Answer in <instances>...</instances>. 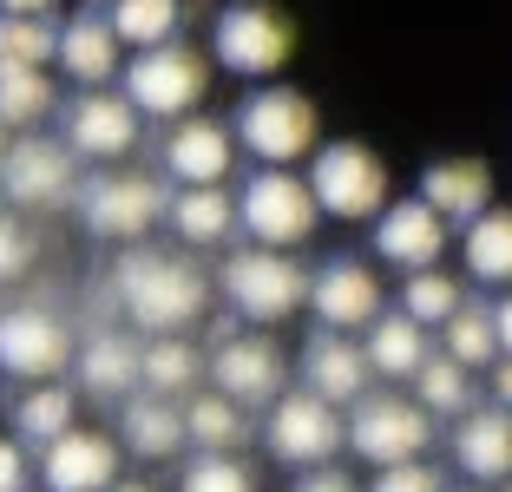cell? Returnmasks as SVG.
Here are the masks:
<instances>
[{
	"instance_id": "obj_1",
	"label": "cell",
	"mask_w": 512,
	"mask_h": 492,
	"mask_svg": "<svg viewBox=\"0 0 512 492\" xmlns=\"http://www.w3.org/2000/svg\"><path fill=\"white\" fill-rule=\"evenodd\" d=\"M112 296H119V309L158 342V335H184L191 322H204V309H211V276H204L191 256L132 243V250L112 263Z\"/></svg>"
},
{
	"instance_id": "obj_2",
	"label": "cell",
	"mask_w": 512,
	"mask_h": 492,
	"mask_svg": "<svg viewBox=\"0 0 512 492\" xmlns=\"http://www.w3.org/2000/svg\"><path fill=\"white\" fill-rule=\"evenodd\" d=\"M204 92H211V60H204L197 46H184V40L151 46V53L125 60V99H132L138 119L184 125V119H197Z\"/></svg>"
},
{
	"instance_id": "obj_3",
	"label": "cell",
	"mask_w": 512,
	"mask_h": 492,
	"mask_svg": "<svg viewBox=\"0 0 512 492\" xmlns=\"http://www.w3.org/2000/svg\"><path fill=\"white\" fill-rule=\"evenodd\" d=\"M309 269L296 263L289 250H230L224 269H217V289L224 302L243 315V322H289V315L309 302Z\"/></svg>"
},
{
	"instance_id": "obj_4",
	"label": "cell",
	"mask_w": 512,
	"mask_h": 492,
	"mask_svg": "<svg viewBox=\"0 0 512 492\" xmlns=\"http://www.w3.org/2000/svg\"><path fill=\"white\" fill-rule=\"evenodd\" d=\"M237 145L250 151L263 171H289L296 158H316V105L296 86H256L237 105Z\"/></svg>"
},
{
	"instance_id": "obj_5",
	"label": "cell",
	"mask_w": 512,
	"mask_h": 492,
	"mask_svg": "<svg viewBox=\"0 0 512 492\" xmlns=\"http://www.w3.org/2000/svg\"><path fill=\"white\" fill-rule=\"evenodd\" d=\"M309 191H316L322 217H342V224H362L388 210V164L362 145V138H329V145L309 158Z\"/></svg>"
},
{
	"instance_id": "obj_6",
	"label": "cell",
	"mask_w": 512,
	"mask_h": 492,
	"mask_svg": "<svg viewBox=\"0 0 512 492\" xmlns=\"http://www.w3.org/2000/svg\"><path fill=\"white\" fill-rule=\"evenodd\" d=\"M211 53H217V66L237 73V79H276L289 66V53H296V27L276 14L270 0H237V7L217 14Z\"/></svg>"
},
{
	"instance_id": "obj_7",
	"label": "cell",
	"mask_w": 512,
	"mask_h": 492,
	"mask_svg": "<svg viewBox=\"0 0 512 492\" xmlns=\"http://www.w3.org/2000/svg\"><path fill=\"white\" fill-rule=\"evenodd\" d=\"M316 217H322V204L309 191V178H296V171H256L237 191V224L250 230L256 250H296V243H309Z\"/></svg>"
},
{
	"instance_id": "obj_8",
	"label": "cell",
	"mask_w": 512,
	"mask_h": 492,
	"mask_svg": "<svg viewBox=\"0 0 512 492\" xmlns=\"http://www.w3.org/2000/svg\"><path fill=\"white\" fill-rule=\"evenodd\" d=\"M348 447L362 453L368 466H414L434 447V414L407 394H368V401L348 407Z\"/></svg>"
},
{
	"instance_id": "obj_9",
	"label": "cell",
	"mask_w": 512,
	"mask_h": 492,
	"mask_svg": "<svg viewBox=\"0 0 512 492\" xmlns=\"http://www.w3.org/2000/svg\"><path fill=\"white\" fill-rule=\"evenodd\" d=\"M73 355H79L73 328H66L53 309H40V302H14V309H0V374L46 388V381H53Z\"/></svg>"
},
{
	"instance_id": "obj_10",
	"label": "cell",
	"mask_w": 512,
	"mask_h": 492,
	"mask_svg": "<svg viewBox=\"0 0 512 492\" xmlns=\"http://www.w3.org/2000/svg\"><path fill=\"white\" fill-rule=\"evenodd\" d=\"M79 217H86L92 237L138 243L158 217H171V204L158 191V178H145V171H106V178H92L79 191Z\"/></svg>"
},
{
	"instance_id": "obj_11",
	"label": "cell",
	"mask_w": 512,
	"mask_h": 492,
	"mask_svg": "<svg viewBox=\"0 0 512 492\" xmlns=\"http://www.w3.org/2000/svg\"><path fill=\"white\" fill-rule=\"evenodd\" d=\"M263 440H270V453L283 466H329L335 447H348V420L335 414L329 401H316L309 388L283 394V401L270 407V420H263Z\"/></svg>"
},
{
	"instance_id": "obj_12",
	"label": "cell",
	"mask_w": 512,
	"mask_h": 492,
	"mask_svg": "<svg viewBox=\"0 0 512 492\" xmlns=\"http://www.w3.org/2000/svg\"><path fill=\"white\" fill-rule=\"evenodd\" d=\"M211 381L237 407H276L289 381V361L270 335H217L211 348Z\"/></svg>"
},
{
	"instance_id": "obj_13",
	"label": "cell",
	"mask_w": 512,
	"mask_h": 492,
	"mask_svg": "<svg viewBox=\"0 0 512 492\" xmlns=\"http://www.w3.org/2000/svg\"><path fill=\"white\" fill-rule=\"evenodd\" d=\"M309 309H316L322 328L335 335H355V328H375L381 322V283L375 269L355 263V256H329L309 283Z\"/></svg>"
},
{
	"instance_id": "obj_14",
	"label": "cell",
	"mask_w": 512,
	"mask_h": 492,
	"mask_svg": "<svg viewBox=\"0 0 512 492\" xmlns=\"http://www.w3.org/2000/svg\"><path fill=\"white\" fill-rule=\"evenodd\" d=\"M0 191L20 210H46L73 191V145L66 138H14L7 164H0Z\"/></svg>"
},
{
	"instance_id": "obj_15",
	"label": "cell",
	"mask_w": 512,
	"mask_h": 492,
	"mask_svg": "<svg viewBox=\"0 0 512 492\" xmlns=\"http://www.w3.org/2000/svg\"><path fill=\"white\" fill-rule=\"evenodd\" d=\"M165 178H178V191H217L230 178V158H237V132H224L217 119H184L165 132Z\"/></svg>"
},
{
	"instance_id": "obj_16",
	"label": "cell",
	"mask_w": 512,
	"mask_h": 492,
	"mask_svg": "<svg viewBox=\"0 0 512 492\" xmlns=\"http://www.w3.org/2000/svg\"><path fill=\"white\" fill-rule=\"evenodd\" d=\"M440 250H447V224H440V210L421 204V197H401V204H388L375 217V256L381 263L407 269V276H427L440 263Z\"/></svg>"
},
{
	"instance_id": "obj_17",
	"label": "cell",
	"mask_w": 512,
	"mask_h": 492,
	"mask_svg": "<svg viewBox=\"0 0 512 492\" xmlns=\"http://www.w3.org/2000/svg\"><path fill=\"white\" fill-rule=\"evenodd\" d=\"M368 348L355 335H335V328H316L309 348H302V388L329 407H355L368 401Z\"/></svg>"
},
{
	"instance_id": "obj_18",
	"label": "cell",
	"mask_w": 512,
	"mask_h": 492,
	"mask_svg": "<svg viewBox=\"0 0 512 492\" xmlns=\"http://www.w3.org/2000/svg\"><path fill=\"white\" fill-rule=\"evenodd\" d=\"M40 486L46 492H112L119 486V447H112V433L73 427L60 447L40 453Z\"/></svg>"
},
{
	"instance_id": "obj_19",
	"label": "cell",
	"mask_w": 512,
	"mask_h": 492,
	"mask_svg": "<svg viewBox=\"0 0 512 492\" xmlns=\"http://www.w3.org/2000/svg\"><path fill=\"white\" fill-rule=\"evenodd\" d=\"M66 145L73 158H125L138 145V112L125 92H79L66 105Z\"/></svg>"
},
{
	"instance_id": "obj_20",
	"label": "cell",
	"mask_w": 512,
	"mask_h": 492,
	"mask_svg": "<svg viewBox=\"0 0 512 492\" xmlns=\"http://www.w3.org/2000/svg\"><path fill=\"white\" fill-rule=\"evenodd\" d=\"M421 204H434L447 230H473L493 210V171L480 158H434L421 171Z\"/></svg>"
},
{
	"instance_id": "obj_21",
	"label": "cell",
	"mask_w": 512,
	"mask_h": 492,
	"mask_svg": "<svg viewBox=\"0 0 512 492\" xmlns=\"http://www.w3.org/2000/svg\"><path fill=\"white\" fill-rule=\"evenodd\" d=\"M453 466L480 486H506L512 479V414L506 407H473L453 427Z\"/></svg>"
},
{
	"instance_id": "obj_22",
	"label": "cell",
	"mask_w": 512,
	"mask_h": 492,
	"mask_svg": "<svg viewBox=\"0 0 512 492\" xmlns=\"http://www.w3.org/2000/svg\"><path fill=\"white\" fill-rule=\"evenodd\" d=\"M79 381H86L92 394H132L145 388V342H132V335H119V328H99V335H86L73 355Z\"/></svg>"
},
{
	"instance_id": "obj_23",
	"label": "cell",
	"mask_w": 512,
	"mask_h": 492,
	"mask_svg": "<svg viewBox=\"0 0 512 492\" xmlns=\"http://www.w3.org/2000/svg\"><path fill=\"white\" fill-rule=\"evenodd\" d=\"M191 440L178 401H158V394H132L119 407V447L138 453V460H171V453Z\"/></svg>"
},
{
	"instance_id": "obj_24",
	"label": "cell",
	"mask_w": 512,
	"mask_h": 492,
	"mask_svg": "<svg viewBox=\"0 0 512 492\" xmlns=\"http://www.w3.org/2000/svg\"><path fill=\"white\" fill-rule=\"evenodd\" d=\"M60 66L66 79H79L86 92H106V79L119 73V33L106 14H79L60 27Z\"/></svg>"
},
{
	"instance_id": "obj_25",
	"label": "cell",
	"mask_w": 512,
	"mask_h": 492,
	"mask_svg": "<svg viewBox=\"0 0 512 492\" xmlns=\"http://www.w3.org/2000/svg\"><path fill=\"white\" fill-rule=\"evenodd\" d=\"M368 368L381 374V381H421V368L434 355H427V328L421 322H407L401 309L394 315H381L375 328H368Z\"/></svg>"
},
{
	"instance_id": "obj_26",
	"label": "cell",
	"mask_w": 512,
	"mask_h": 492,
	"mask_svg": "<svg viewBox=\"0 0 512 492\" xmlns=\"http://www.w3.org/2000/svg\"><path fill=\"white\" fill-rule=\"evenodd\" d=\"M79 427V394L60 388V381H46V388H33L27 401L14 407V440H27V447H60L66 433Z\"/></svg>"
},
{
	"instance_id": "obj_27",
	"label": "cell",
	"mask_w": 512,
	"mask_h": 492,
	"mask_svg": "<svg viewBox=\"0 0 512 492\" xmlns=\"http://www.w3.org/2000/svg\"><path fill=\"white\" fill-rule=\"evenodd\" d=\"M204 374H211V361L197 355L184 335H158V342H145V394H158V401H184V394H197Z\"/></svg>"
},
{
	"instance_id": "obj_28",
	"label": "cell",
	"mask_w": 512,
	"mask_h": 492,
	"mask_svg": "<svg viewBox=\"0 0 512 492\" xmlns=\"http://www.w3.org/2000/svg\"><path fill=\"white\" fill-rule=\"evenodd\" d=\"M184 427H191L197 453H237L243 440H250V420H243L237 401H224V394H191L184 401Z\"/></svg>"
},
{
	"instance_id": "obj_29",
	"label": "cell",
	"mask_w": 512,
	"mask_h": 492,
	"mask_svg": "<svg viewBox=\"0 0 512 492\" xmlns=\"http://www.w3.org/2000/svg\"><path fill=\"white\" fill-rule=\"evenodd\" d=\"M440 335H447V355L460 361L467 374H473V368L493 374L499 361H506V348H499V315L486 309V302H467V309L453 315V322L440 328Z\"/></svg>"
},
{
	"instance_id": "obj_30",
	"label": "cell",
	"mask_w": 512,
	"mask_h": 492,
	"mask_svg": "<svg viewBox=\"0 0 512 492\" xmlns=\"http://www.w3.org/2000/svg\"><path fill=\"white\" fill-rule=\"evenodd\" d=\"M106 20H112V33H119L125 46L151 53V46H171V40H178L184 7H178V0H112Z\"/></svg>"
},
{
	"instance_id": "obj_31",
	"label": "cell",
	"mask_w": 512,
	"mask_h": 492,
	"mask_svg": "<svg viewBox=\"0 0 512 492\" xmlns=\"http://www.w3.org/2000/svg\"><path fill=\"white\" fill-rule=\"evenodd\" d=\"M460 250H467V269L480 283L512 289V210H486L480 224L460 237Z\"/></svg>"
},
{
	"instance_id": "obj_32",
	"label": "cell",
	"mask_w": 512,
	"mask_h": 492,
	"mask_svg": "<svg viewBox=\"0 0 512 492\" xmlns=\"http://www.w3.org/2000/svg\"><path fill=\"white\" fill-rule=\"evenodd\" d=\"M46 60H60V27L0 14V73H46Z\"/></svg>"
},
{
	"instance_id": "obj_33",
	"label": "cell",
	"mask_w": 512,
	"mask_h": 492,
	"mask_svg": "<svg viewBox=\"0 0 512 492\" xmlns=\"http://www.w3.org/2000/svg\"><path fill=\"white\" fill-rule=\"evenodd\" d=\"M237 224V197L217 184V191H178L171 197V230L184 243H224V230Z\"/></svg>"
},
{
	"instance_id": "obj_34",
	"label": "cell",
	"mask_w": 512,
	"mask_h": 492,
	"mask_svg": "<svg viewBox=\"0 0 512 492\" xmlns=\"http://www.w3.org/2000/svg\"><path fill=\"white\" fill-rule=\"evenodd\" d=\"M460 309H467V296H460V283H453L447 269H427V276H407V283H401V315H407V322L447 328Z\"/></svg>"
},
{
	"instance_id": "obj_35",
	"label": "cell",
	"mask_w": 512,
	"mask_h": 492,
	"mask_svg": "<svg viewBox=\"0 0 512 492\" xmlns=\"http://www.w3.org/2000/svg\"><path fill=\"white\" fill-rule=\"evenodd\" d=\"M414 394H421L427 414H460V420L473 414V374L460 368L453 355H434V361H427L421 381H414Z\"/></svg>"
},
{
	"instance_id": "obj_36",
	"label": "cell",
	"mask_w": 512,
	"mask_h": 492,
	"mask_svg": "<svg viewBox=\"0 0 512 492\" xmlns=\"http://www.w3.org/2000/svg\"><path fill=\"white\" fill-rule=\"evenodd\" d=\"M60 105L53 73H0V125H40Z\"/></svg>"
},
{
	"instance_id": "obj_37",
	"label": "cell",
	"mask_w": 512,
	"mask_h": 492,
	"mask_svg": "<svg viewBox=\"0 0 512 492\" xmlns=\"http://www.w3.org/2000/svg\"><path fill=\"white\" fill-rule=\"evenodd\" d=\"M178 492H256V473L237 453H197V460L184 466Z\"/></svg>"
},
{
	"instance_id": "obj_38",
	"label": "cell",
	"mask_w": 512,
	"mask_h": 492,
	"mask_svg": "<svg viewBox=\"0 0 512 492\" xmlns=\"http://www.w3.org/2000/svg\"><path fill=\"white\" fill-rule=\"evenodd\" d=\"M27 269H33V237L20 230V217L0 210V283H20Z\"/></svg>"
},
{
	"instance_id": "obj_39",
	"label": "cell",
	"mask_w": 512,
	"mask_h": 492,
	"mask_svg": "<svg viewBox=\"0 0 512 492\" xmlns=\"http://www.w3.org/2000/svg\"><path fill=\"white\" fill-rule=\"evenodd\" d=\"M368 492H447V486H440V473L427 460H414V466H388V473H375Z\"/></svg>"
},
{
	"instance_id": "obj_40",
	"label": "cell",
	"mask_w": 512,
	"mask_h": 492,
	"mask_svg": "<svg viewBox=\"0 0 512 492\" xmlns=\"http://www.w3.org/2000/svg\"><path fill=\"white\" fill-rule=\"evenodd\" d=\"M33 486V466H27V447L14 433H0V492H27Z\"/></svg>"
},
{
	"instance_id": "obj_41",
	"label": "cell",
	"mask_w": 512,
	"mask_h": 492,
	"mask_svg": "<svg viewBox=\"0 0 512 492\" xmlns=\"http://www.w3.org/2000/svg\"><path fill=\"white\" fill-rule=\"evenodd\" d=\"M296 492H362L348 473H335V466H316V473H302L296 479Z\"/></svg>"
},
{
	"instance_id": "obj_42",
	"label": "cell",
	"mask_w": 512,
	"mask_h": 492,
	"mask_svg": "<svg viewBox=\"0 0 512 492\" xmlns=\"http://www.w3.org/2000/svg\"><path fill=\"white\" fill-rule=\"evenodd\" d=\"M493 407H506V414H512V355L493 368Z\"/></svg>"
},
{
	"instance_id": "obj_43",
	"label": "cell",
	"mask_w": 512,
	"mask_h": 492,
	"mask_svg": "<svg viewBox=\"0 0 512 492\" xmlns=\"http://www.w3.org/2000/svg\"><path fill=\"white\" fill-rule=\"evenodd\" d=\"M53 0H0V14H20V20H46Z\"/></svg>"
},
{
	"instance_id": "obj_44",
	"label": "cell",
	"mask_w": 512,
	"mask_h": 492,
	"mask_svg": "<svg viewBox=\"0 0 512 492\" xmlns=\"http://www.w3.org/2000/svg\"><path fill=\"white\" fill-rule=\"evenodd\" d=\"M493 315H499V348L512 355V289H506V302H493Z\"/></svg>"
},
{
	"instance_id": "obj_45",
	"label": "cell",
	"mask_w": 512,
	"mask_h": 492,
	"mask_svg": "<svg viewBox=\"0 0 512 492\" xmlns=\"http://www.w3.org/2000/svg\"><path fill=\"white\" fill-rule=\"evenodd\" d=\"M112 492H158V486H145V479H119Z\"/></svg>"
},
{
	"instance_id": "obj_46",
	"label": "cell",
	"mask_w": 512,
	"mask_h": 492,
	"mask_svg": "<svg viewBox=\"0 0 512 492\" xmlns=\"http://www.w3.org/2000/svg\"><path fill=\"white\" fill-rule=\"evenodd\" d=\"M7 151H14V145H7V125H0V164H7Z\"/></svg>"
},
{
	"instance_id": "obj_47",
	"label": "cell",
	"mask_w": 512,
	"mask_h": 492,
	"mask_svg": "<svg viewBox=\"0 0 512 492\" xmlns=\"http://www.w3.org/2000/svg\"><path fill=\"white\" fill-rule=\"evenodd\" d=\"M92 7H112V0H92Z\"/></svg>"
},
{
	"instance_id": "obj_48",
	"label": "cell",
	"mask_w": 512,
	"mask_h": 492,
	"mask_svg": "<svg viewBox=\"0 0 512 492\" xmlns=\"http://www.w3.org/2000/svg\"><path fill=\"white\" fill-rule=\"evenodd\" d=\"M506 492H512V479H506Z\"/></svg>"
},
{
	"instance_id": "obj_49",
	"label": "cell",
	"mask_w": 512,
	"mask_h": 492,
	"mask_svg": "<svg viewBox=\"0 0 512 492\" xmlns=\"http://www.w3.org/2000/svg\"><path fill=\"white\" fill-rule=\"evenodd\" d=\"M473 492H480V486H473Z\"/></svg>"
}]
</instances>
